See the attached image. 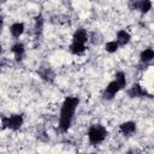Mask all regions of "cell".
Segmentation results:
<instances>
[{
  "label": "cell",
  "mask_w": 154,
  "mask_h": 154,
  "mask_svg": "<svg viewBox=\"0 0 154 154\" xmlns=\"http://www.w3.org/2000/svg\"><path fill=\"white\" fill-rule=\"evenodd\" d=\"M78 102H79L78 97H66L64 100L60 112V119H59V128L61 129V131H67V129L70 128Z\"/></svg>",
  "instance_id": "cell-1"
},
{
  "label": "cell",
  "mask_w": 154,
  "mask_h": 154,
  "mask_svg": "<svg viewBox=\"0 0 154 154\" xmlns=\"http://www.w3.org/2000/svg\"><path fill=\"white\" fill-rule=\"evenodd\" d=\"M107 135V131L106 129L102 126V125H99V124H95L93 125L89 131H88V137H89V141L93 143V144H97L100 142H102L105 140Z\"/></svg>",
  "instance_id": "cell-2"
},
{
  "label": "cell",
  "mask_w": 154,
  "mask_h": 154,
  "mask_svg": "<svg viewBox=\"0 0 154 154\" xmlns=\"http://www.w3.org/2000/svg\"><path fill=\"white\" fill-rule=\"evenodd\" d=\"M23 124V117L20 114H13L8 118H4L2 119V125L4 128H10L12 130H17L22 126Z\"/></svg>",
  "instance_id": "cell-3"
},
{
  "label": "cell",
  "mask_w": 154,
  "mask_h": 154,
  "mask_svg": "<svg viewBox=\"0 0 154 154\" xmlns=\"http://www.w3.org/2000/svg\"><path fill=\"white\" fill-rule=\"evenodd\" d=\"M119 85L116 81H112L107 87H106V90H105V97L106 99H112L118 91H119Z\"/></svg>",
  "instance_id": "cell-4"
},
{
  "label": "cell",
  "mask_w": 154,
  "mask_h": 154,
  "mask_svg": "<svg viewBox=\"0 0 154 154\" xmlns=\"http://www.w3.org/2000/svg\"><path fill=\"white\" fill-rule=\"evenodd\" d=\"M87 40H88V35L84 29H79L73 34V43L84 45V42H87Z\"/></svg>",
  "instance_id": "cell-5"
},
{
  "label": "cell",
  "mask_w": 154,
  "mask_h": 154,
  "mask_svg": "<svg viewBox=\"0 0 154 154\" xmlns=\"http://www.w3.org/2000/svg\"><path fill=\"white\" fill-rule=\"evenodd\" d=\"M134 8H137L140 10L142 13H147L150 7H152V2L148 1V0H144V1H137V2H134Z\"/></svg>",
  "instance_id": "cell-6"
},
{
  "label": "cell",
  "mask_w": 154,
  "mask_h": 154,
  "mask_svg": "<svg viewBox=\"0 0 154 154\" xmlns=\"http://www.w3.org/2000/svg\"><path fill=\"white\" fill-rule=\"evenodd\" d=\"M136 130V124L134 122H125L120 125V131L124 135H131Z\"/></svg>",
  "instance_id": "cell-7"
},
{
  "label": "cell",
  "mask_w": 154,
  "mask_h": 154,
  "mask_svg": "<svg viewBox=\"0 0 154 154\" xmlns=\"http://www.w3.org/2000/svg\"><path fill=\"white\" fill-rule=\"evenodd\" d=\"M129 41H130V35H129L128 31H125V30L118 31V34H117V42H118V45L125 46Z\"/></svg>",
  "instance_id": "cell-8"
},
{
  "label": "cell",
  "mask_w": 154,
  "mask_h": 154,
  "mask_svg": "<svg viewBox=\"0 0 154 154\" xmlns=\"http://www.w3.org/2000/svg\"><path fill=\"white\" fill-rule=\"evenodd\" d=\"M10 31L14 37H19L24 31V24L23 23H14L11 25Z\"/></svg>",
  "instance_id": "cell-9"
},
{
  "label": "cell",
  "mask_w": 154,
  "mask_h": 154,
  "mask_svg": "<svg viewBox=\"0 0 154 154\" xmlns=\"http://www.w3.org/2000/svg\"><path fill=\"white\" fill-rule=\"evenodd\" d=\"M128 94H129L130 97H138V96H141V95H144L146 91H144L138 84H134V85L129 89Z\"/></svg>",
  "instance_id": "cell-10"
},
{
  "label": "cell",
  "mask_w": 154,
  "mask_h": 154,
  "mask_svg": "<svg viewBox=\"0 0 154 154\" xmlns=\"http://www.w3.org/2000/svg\"><path fill=\"white\" fill-rule=\"evenodd\" d=\"M11 51L14 53V55H16L17 60H19V59L22 58L23 53H24V46H23V43H16V45H13V46H12Z\"/></svg>",
  "instance_id": "cell-11"
},
{
  "label": "cell",
  "mask_w": 154,
  "mask_h": 154,
  "mask_svg": "<svg viewBox=\"0 0 154 154\" xmlns=\"http://www.w3.org/2000/svg\"><path fill=\"white\" fill-rule=\"evenodd\" d=\"M141 60L142 61H150L152 59H154V51L150 48H147L144 51L141 52Z\"/></svg>",
  "instance_id": "cell-12"
},
{
  "label": "cell",
  "mask_w": 154,
  "mask_h": 154,
  "mask_svg": "<svg viewBox=\"0 0 154 154\" xmlns=\"http://www.w3.org/2000/svg\"><path fill=\"white\" fill-rule=\"evenodd\" d=\"M70 51L73 54H82L85 51V46L84 45H81V43H72L70 46Z\"/></svg>",
  "instance_id": "cell-13"
},
{
  "label": "cell",
  "mask_w": 154,
  "mask_h": 154,
  "mask_svg": "<svg viewBox=\"0 0 154 154\" xmlns=\"http://www.w3.org/2000/svg\"><path fill=\"white\" fill-rule=\"evenodd\" d=\"M116 82L118 83V85H119V88H120V89L125 87V84H126V81H125V75H124L122 71L117 72V75H116Z\"/></svg>",
  "instance_id": "cell-14"
},
{
  "label": "cell",
  "mask_w": 154,
  "mask_h": 154,
  "mask_svg": "<svg viewBox=\"0 0 154 154\" xmlns=\"http://www.w3.org/2000/svg\"><path fill=\"white\" fill-rule=\"evenodd\" d=\"M118 42L117 41H109V42H107L106 43V46H105V48H106V51L108 52V53H114L117 49H118Z\"/></svg>",
  "instance_id": "cell-15"
},
{
  "label": "cell",
  "mask_w": 154,
  "mask_h": 154,
  "mask_svg": "<svg viewBox=\"0 0 154 154\" xmlns=\"http://www.w3.org/2000/svg\"><path fill=\"white\" fill-rule=\"evenodd\" d=\"M93 154H94V153H93Z\"/></svg>",
  "instance_id": "cell-16"
}]
</instances>
